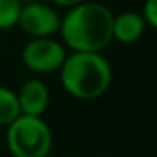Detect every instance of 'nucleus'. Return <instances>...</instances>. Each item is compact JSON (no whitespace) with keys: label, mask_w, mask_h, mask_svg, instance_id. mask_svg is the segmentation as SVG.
<instances>
[{"label":"nucleus","mask_w":157,"mask_h":157,"mask_svg":"<svg viewBox=\"0 0 157 157\" xmlns=\"http://www.w3.org/2000/svg\"><path fill=\"white\" fill-rule=\"evenodd\" d=\"M112 24L113 12L106 5L85 0L66 9L58 34L63 46L69 51L101 52L113 41Z\"/></svg>","instance_id":"f257e3e1"},{"label":"nucleus","mask_w":157,"mask_h":157,"mask_svg":"<svg viewBox=\"0 0 157 157\" xmlns=\"http://www.w3.org/2000/svg\"><path fill=\"white\" fill-rule=\"evenodd\" d=\"M63 88L76 100H96L112 85V66L101 52L69 51L59 68Z\"/></svg>","instance_id":"f03ea898"},{"label":"nucleus","mask_w":157,"mask_h":157,"mask_svg":"<svg viewBox=\"0 0 157 157\" xmlns=\"http://www.w3.org/2000/svg\"><path fill=\"white\" fill-rule=\"evenodd\" d=\"M7 147L14 157H46L52 147V132L42 117L21 113L7 125Z\"/></svg>","instance_id":"7ed1b4c3"},{"label":"nucleus","mask_w":157,"mask_h":157,"mask_svg":"<svg viewBox=\"0 0 157 157\" xmlns=\"http://www.w3.org/2000/svg\"><path fill=\"white\" fill-rule=\"evenodd\" d=\"M68 49L54 37H31L24 44L21 59L27 69L37 75L59 71Z\"/></svg>","instance_id":"20e7f679"},{"label":"nucleus","mask_w":157,"mask_h":157,"mask_svg":"<svg viewBox=\"0 0 157 157\" xmlns=\"http://www.w3.org/2000/svg\"><path fill=\"white\" fill-rule=\"evenodd\" d=\"M17 25L29 37H54L59 32L61 15L49 4L29 2L22 4Z\"/></svg>","instance_id":"39448f33"},{"label":"nucleus","mask_w":157,"mask_h":157,"mask_svg":"<svg viewBox=\"0 0 157 157\" xmlns=\"http://www.w3.org/2000/svg\"><path fill=\"white\" fill-rule=\"evenodd\" d=\"M15 95H17L19 110H21L22 115L42 117L44 112L48 110L49 90L46 86V83L41 81V79L32 78L24 81Z\"/></svg>","instance_id":"423d86ee"},{"label":"nucleus","mask_w":157,"mask_h":157,"mask_svg":"<svg viewBox=\"0 0 157 157\" xmlns=\"http://www.w3.org/2000/svg\"><path fill=\"white\" fill-rule=\"evenodd\" d=\"M147 24L140 12L125 10L113 15L112 39L120 44H133L144 36Z\"/></svg>","instance_id":"0eeeda50"},{"label":"nucleus","mask_w":157,"mask_h":157,"mask_svg":"<svg viewBox=\"0 0 157 157\" xmlns=\"http://www.w3.org/2000/svg\"><path fill=\"white\" fill-rule=\"evenodd\" d=\"M21 115L17 95L14 90L0 85V127H7Z\"/></svg>","instance_id":"6e6552de"},{"label":"nucleus","mask_w":157,"mask_h":157,"mask_svg":"<svg viewBox=\"0 0 157 157\" xmlns=\"http://www.w3.org/2000/svg\"><path fill=\"white\" fill-rule=\"evenodd\" d=\"M22 9V0H0V29H12L17 25Z\"/></svg>","instance_id":"1a4fd4ad"},{"label":"nucleus","mask_w":157,"mask_h":157,"mask_svg":"<svg viewBox=\"0 0 157 157\" xmlns=\"http://www.w3.org/2000/svg\"><path fill=\"white\" fill-rule=\"evenodd\" d=\"M140 15L147 24V29L157 27V0H144Z\"/></svg>","instance_id":"9d476101"},{"label":"nucleus","mask_w":157,"mask_h":157,"mask_svg":"<svg viewBox=\"0 0 157 157\" xmlns=\"http://www.w3.org/2000/svg\"><path fill=\"white\" fill-rule=\"evenodd\" d=\"M54 5H58V7H63V9H69L73 7V5H78L81 4V2H85V0H51Z\"/></svg>","instance_id":"9b49d317"}]
</instances>
